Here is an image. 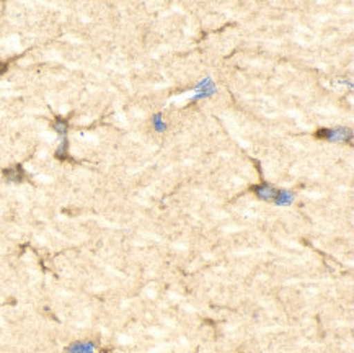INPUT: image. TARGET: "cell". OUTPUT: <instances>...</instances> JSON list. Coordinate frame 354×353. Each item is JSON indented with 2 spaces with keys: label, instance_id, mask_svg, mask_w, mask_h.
I'll list each match as a JSON object with an SVG mask.
<instances>
[{
  "label": "cell",
  "instance_id": "9",
  "mask_svg": "<svg viewBox=\"0 0 354 353\" xmlns=\"http://www.w3.org/2000/svg\"><path fill=\"white\" fill-rule=\"evenodd\" d=\"M3 71H6V64L0 66V75H2V72H3Z\"/></svg>",
  "mask_w": 354,
  "mask_h": 353
},
{
  "label": "cell",
  "instance_id": "6",
  "mask_svg": "<svg viewBox=\"0 0 354 353\" xmlns=\"http://www.w3.org/2000/svg\"><path fill=\"white\" fill-rule=\"evenodd\" d=\"M152 126H153V129L157 131V133H160V134H163L167 131V123H165V120H163V113H156V115L152 116Z\"/></svg>",
  "mask_w": 354,
  "mask_h": 353
},
{
  "label": "cell",
  "instance_id": "4",
  "mask_svg": "<svg viewBox=\"0 0 354 353\" xmlns=\"http://www.w3.org/2000/svg\"><path fill=\"white\" fill-rule=\"evenodd\" d=\"M273 203L276 206H281V208L294 205V203H296V193L290 192V190L281 188V190H278V194H276Z\"/></svg>",
  "mask_w": 354,
  "mask_h": 353
},
{
  "label": "cell",
  "instance_id": "2",
  "mask_svg": "<svg viewBox=\"0 0 354 353\" xmlns=\"http://www.w3.org/2000/svg\"><path fill=\"white\" fill-rule=\"evenodd\" d=\"M194 93L192 95V98H189V102L194 103V102H199V100H206V98H211L212 95L217 93V87L214 84V80H212V77H204L203 80H199V82L194 85Z\"/></svg>",
  "mask_w": 354,
  "mask_h": 353
},
{
  "label": "cell",
  "instance_id": "8",
  "mask_svg": "<svg viewBox=\"0 0 354 353\" xmlns=\"http://www.w3.org/2000/svg\"><path fill=\"white\" fill-rule=\"evenodd\" d=\"M54 128H56L59 134H66L67 133V123L64 120H57L56 123H54Z\"/></svg>",
  "mask_w": 354,
  "mask_h": 353
},
{
  "label": "cell",
  "instance_id": "3",
  "mask_svg": "<svg viewBox=\"0 0 354 353\" xmlns=\"http://www.w3.org/2000/svg\"><path fill=\"white\" fill-rule=\"evenodd\" d=\"M278 190L279 188H276V187H273V185H270V183H260V185H257V187H253V193L257 194L258 200L273 203V200L276 198V194H278Z\"/></svg>",
  "mask_w": 354,
  "mask_h": 353
},
{
  "label": "cell",
  "instance_id": "1",
  "mask_svg": "<svg viewBox=\"0 0 354 353\" xmlns=\"http://www.w3.org/2000/svg\"><path fill=\"white\" fill-rule=\"evenodd\" d=\"M315 136L330 143L353 144V131L349 128H320Z\"/></svg>",
  "mask_w": 354,
  "mask_h": 353
},
{
  "label": "cell",
  "instance_id": "7",
  "mask_svg": "<svg viewBox=\"0 0 354 353\" xmlns=\"http://www.w3.org/2000/svg\"><path fill=\"white\" fill-rule=\"evenodd\" d=\"M21 176H24V172H21L20 167L8 172V180H10V182H21Z\"/></svg>",
  "mask_w": 354,
  "mask_h": 353
},
{
  "label": "cell",
  "instance_id": "5",
  "mask_svg": "<svg viewBox=\"0 0 354 353\" xmlns=\"http://www.w3.org/2000/svg\"><path fill=\"white\" fill-rule=\"evenodd\" d=\"M69 353H95V345L90 342H79L69 348Z\"/></svg>",
  "mask_w": 354,
  "mask_h": 353
}]
</instances>
